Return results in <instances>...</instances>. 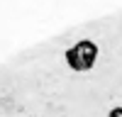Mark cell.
I'll return each mask as SVG.
<instances>
[{
	"instance_id": "cell-1",
	"label": "cell",
	"mask_w": 122,
	"mask_h": 117,
	"mask_svg": "<svg viewBox=\"0 0 122 117\" xmlns=\"http://www.w3.org/2000/svg\"><path fill=\"white\" fill-rule=\"evenodd\" d=\"M98 61V44L90 42V39H81L78 44H73L66 51V63L73 68L76 73L90 71Z\"/></svg>"
},
{
	"instance_id": "cell-2",
	"label": "cell",
	"mask_w": 122,
	"mask_h": 117,
	"mask_svg": "<svg viewBox=\"0 0 122 117\" xmlns=\"http://www.w3.org/2000/svg\"><path fill=\"white\" fill-rule=\"evenodd\" d=\"M107 117H122V105L120 107H112V110L107 112Z\"/></svg>"
}]
</instances>
